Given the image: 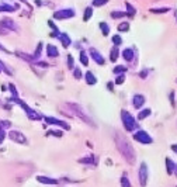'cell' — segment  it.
Instances as JSON below:
<instances>
[{
    "mask_svg": "<svg viewBox=\"0 0 177 187\" xmlns=\"http://www.w3.org/2000/svg\"><path fill=\"white\" fill-rule=\"evenodd\" d=\"M115 144H117V148L121 152V155L125 158V160H127L129 165H134L136 156H135V151H134V148H132V145L129 144L125 138L121 137V134L115 135Z\"/></svg>",
    "mask_w": 177,
    "mask_h": 187,
    "instance_id": "cell-1",
    "label": "cell"
},
{
    "mask_svg": "<svg viewBox=\"0 0 177 187\" xmlns=\"http://www.w3.org/2000/svg\"><path fill=\"white\" fill-rule=\"evenodd\" d=\"M121 120H122V124H124V127H125V130L127 131H134L135 128L138 127L135 118L129 114L128 111H125V110L121 111Z\"/></svg>",
    "mask_w": 177,
    "mask_h": 187,
    "instance_id": "cell-2",
    "label": "cell"
},
{
    "mask_svg": "<svg viewBox=\"0 0 177 187\" xmlns=\"http://www.w3.org/2000/svg\"><path fill=\"white\" fill-rule=\"evenodd\" d=\"M69 106H71V107L73 108V110H75V113H76V115H78V117L80 118V120H83V121L87 122V124H89V125H92V127H96V124L93 122V120H92V118H90V117H89L87 114H86V113H85V110H83V108L80 107L79 104H69Z\"/></svg>",
    "mask_w": 177,
    "mask_h": 187,
    "instance_id": "cell-3",
    "label": "cell"
},
{
    "mask_svg": "<svg viewBox=\"0 0 177 187\" xmlns=\"http://www.w3.org/2000/svg\"><path fill=\"white\" fill-rule=\"evenodd\" d=\"M134 139L135 141H138L139 144H152L153 142V139H152V137L149 135L146 131H136L135 132V135H134Z\"/></svg>",
    "mask_w": 177,
    "mask_h": 187,
    "instance_id": "cell-4",
    "label": "cell"
},
{
    "mask_svg": "<svg viewBox=\"0 0 177 187\" xmlns=\"http://www.w3.org/2000/svg\"><path fill=\"white\" fill-rule=\"evenodd\" d=\"M148 176H149V172H148L146 163H141L139 172H138V177H139V184H141L142 187L146 186V183H148Z\"/></svg>",
    "mask_w": 177,
    "mask_h": 187,
    "instance_id": "cell-5",
    "label": "cell"
},
{
    "mask_svg": "<svg viewBox=\"0 0 177 187\" xmlns=\"http://www.w3.org/2000/svg\"><path fill=\"white\" fill-rule=\"evenodd\" d=\"M16 101H17V103H18V104H20V106H21L24 110H25V113H27V115H28L30 120H41V115L38 114V113H35L32 108H30L28 106H27L25 103H23L20 99H16Z\"/></svg>",
    "mask_w": 177,
    "mask_h": 187,
    "instance_id": "cell-6",
    "label": "cell"
},
{
    "mask_svg": "<svg viewBox=\"0 0 177 187\" xmlns=\"http://www.w3.org/2000/svg\"><path fill=\"white\" fill-rule=\"evenodd\" d=\"M75 16V10L72 8H65V10H59V11H55L54 17L58 18V20H63V18H71Z\"/></svg>",
    "mask_w": 177,
    "mask_h": 187,
    "instance_id": "cell-7",
    "label": "cell"
},
{
    "mask_svg": "<svg viewBox=\"0 0 177 187\" xmlns=\"http://www.w3.org/2000/svg\"><path fill=\"white\" fill-rule=\"evenodd\" d=\"M45 121L48 124H52V125H56V127H62L65 130H69L71 125L66 121H62V120H58V118H54V117H45Z\"/></svg>",
    "mask_w": 177,
    "mask_h": 187,
    "instance_id": "cell-8",
    "label": "cell"
},
{
    "mask_svg": "<svg viewBox=\"0 0 177 187\" xmlns=\"http://www.w3.org/2000/svg\"><path fill=\"white\" fill-rule=\"evenodd\" d=\"M10 138L17 142V144H27V138L23 135L21 132H18V131H11L10 132Z\"/></svg>",
    "mask_w": 177,
    "mask_h": 187,
    "instance_id": "cell-9",
    "label": "cell"
},
{
    "mask_svg": "<svg viewBox=\"0 0 177 187\" xmlns=\"http://www.w3.org/2000/svg\"><path fill=\"white\" fill-rule=\"evenodd\" d=\"M90 55H92V58L97 62V64H99V65H104V62H106V61H104V58L101 56V54H100L97 49L92 48V49H90Z\"/></svg>",
    "mask_w": 177,
    "mask_h": 187,
    "instance_id": "cell-10",
    "label": "cell"
},
{
    "mask_svg": "<svg viewBox=\"0 0 177 187\" xmlns=\"http://www.w3.org/2000/svg\"><path fill=\"white\" fill-rule=\"evenodd\" d=\"M1 25L3 27H6V28H10V30H13V31H16V30H18V27H17V24H16L11 18H3L1 20Z\"/></svg>",
    "mask_w": 177,
    "mask_h": 187,
    "instance_id": "cell-11",
    "label": "cell"
},
{
    "mask_svg": "<svg viewBox=\"0 0 177 187\" xmlns=\"http://www.w3.org/2000/svg\"><path fill=\"white\" fill-rule=\"evenodd\" d=\"M145 104V97L142 94H135L134 96V107L135 108H141Z\"/></svg>",
    "mask_w": 177,
    "mask_h": 187,
    "instance_id": "cell-12",
    "label": "cell"
},
{
    "mask_svg": "<svg viewBox=\"0 0 177 187\" xmlns=\"http://www.w3.org/2000/svg\"><path fill=\"white\" fill-rule=\"evenodd\" d=\"M47 54H48L49 58H58L59 51H58V48L55 45H48V47H47Z\"/></svg>",
    "mask_w": 177,
    "mask_h": 187,
    "instance_id": "cell-13",
    "label": "cell"
},
{
    "mask_svg": "<svg viewBox=\"0 0 177 187\" xmlns=\"http://www.w3.org/2000/svg\"><path fill=\"white\" fill-rule=\"evenodd\" d=\"M122 56H124L125 61L131 62V61L134 59V49H132V48H125L124 52H122Z\"/></svg>",
    "mask_w": 177,
    "mask_h": 187,
    "instance_id": "cell-14",
    "label": "cell"
},
{
    "mask_svg": "<svg viewBox=\"0 0 177 187\" xmlns=\"http://www.w3.org/2000/svg\"><path fill=\"white\" fill-rule=\"evenodd\" d=\"M59 40H61V42H62V45H63L65 48H68L69 45H71V38H69V35L68 34H65V32H61L59 34Z\"/></svg>",
    "mask_w": 177,
    "mask_h": 187,
    "instance_id": "cell-15",
    "label": "cell"
},
{
    "mask_svg": "<svg viewBox=\"0 0 177 187\" xmlns=\"http://www.w3.org/2000/svg\"><path fill=\"white\" fill-rule=\"evenodd\" d=\"M37 180H38L39 183H44V184H56L58 183V180L51 179V177H45V176H38Z\"/></svg>",
    "mask_w": 177,
    "mask_h": 187,
    "instance_id": "cell-16",
    "label": "cell"
},
{
    "mask_svg": "<svg viewBox=\"0 0 177 187\" xmlns=\"http://www.w3.org/2000/svg\"><path fill=\"white\" fill-rule=\"evenodd\" d=\"M166 166H167V173H169V174H173L176 165L171 162V159H170V158H166Z\"/></svg>",
    "mask_w": 177,
    "mask_h": 187,
    "instance_id": "cell-17",
    "label": "cell"
},
{
    "mask_svg": "<svg viewBox=\"0 0 177 187\" xmlns=\"http://www.w3.org/2000/svg\"><path fill=\"white\" fill-rule=\"evenodd\" d=\"M82 163H92V165H96L97 163V158L96 156H86V158L80 159Z\"/></svg>",
    "mask_w": 177,
    "mask_h": 187,
    "instance_id": "cell-18",
    "label": "cell"
},
{
    "mask_svg": "<svg viewBox=\"0 0 177 187\" xmlns=\"http://www.w3.org/2000/svg\"><path fill=\"white\" fill-rule=\"evenodd\" d=\"M150 113H152V111H150V108H145V110H142L141 113L138 114V120H139V121H141V120H145L146 117L150 115Z\"/></svg>",
    "mask_w": 177,
    "mask_h": 187,
    "instance_id": "cell-19",
    "label": "cell"
},
{
    "mask_svg": "<svg viewBox=\"0 0 177 187\" xmlns=\"http://www.w3.org/2000/svg\"><path fill=\"white\" fill-rule=\"evenodd\" d=\"M86 82H87L89 85H94V83L97 82V79H96V76H94L92 72H87L86 73Z\"/></svg>",
    "mask_w": 177,
    "mask_h": 187,
    "instance_id": "cell-20",
    "label": "cell"
},
{
    "mask_svg": "<svg viewBox=\"0 0 177 187\" xmlns=\"http://www.w3.org/2000/svg\"><path fill=\"white\" fill-rule=\"evenodd\" d=\"M118 55H120L118 47H114L113 49H111V54H110V59H111L113 62H115V61H117V58H118Z\"/></svg>",
    "mask_w": 177,
    "mask_h": 187,
    "instance_id": "cell-21",
    "label": "cell"
},
{
    "mask_svg": "<svg viewBox=\"0 0 177 187\" xmlns=\"http://www.w3.org/2000/svg\"><path fill=\"white\" fill-rule=\"evenodd\" d=\"M92 14H93V8L92 7H87L85 10V16H83V20L85 21H89V18L92 17Z\"/></svg>",
    "mask_w": 177,
    "mask_h": 187,
    "instance_id": "cell-22",
    "label": "cell"
},
{
    "mask_svg": "<svg viewBox=\"0 0 177 187\" xmlns=\"http://www.w3.org/2000/svg\"><path fill=\"white\" fill-rule=\"evenodd\" d=\"M80 62H82L85 66L89 65V59H87V55H86L85 51H82V52H80Z\"/></svg>",
    "mask_w": 177,
    "mask_h": 187,
    "instance_id": "cell-23",
    "label": "cell"
},
{
    "mask_svg": "<svg viewBox=\"0 0 177 187\" xmlns=\"http://www.w3.org/2000/svg\"><path fill=\"white\" fill-rule=\"evenodd\" d=\"M100 28H101V31H103V34H104V35H107V34L110 32V27L107 25L106 23H100Z\"/></svg>",
    "mask_w": 177,
    "mask_h": 187,
    "instance_id": "cell-24",
    "label": "cell"
},
{
    "mask_svg": "<svg viewBox=\"0 0 177 187\" xmlns=\"http://www.w3.org/2000/svg\"><path fill=\"white\" fill-rule=\"evenodd\" d=\"M121 186H122V187H132V186H131V181H129L125 176H122V177H121Z\"/></svg>",
    "mask_w": 177,
    "mask_h": 187,
    "instance_id": "cell-25",
    "label": "cell"
},
{
    "mask_svg": "<svg viewBox=\"0 0 177 187\" xmlns=\"http://www.w3.org/2000/svg\"><path fill=\"white\" fill-rule=\"evenodd\" d=\"M129 30V24L128 23H122L118 25V31H128Z\"/></svg>",
    "mask_w": 177,
    "mask_h": 187,
    "instance_id": "cell-26",
    "label": "cell"
},
{
    "mask_svg": "<svg viewBox=\"0 0 177 187\" xmlns=\"http://www.w3.org/2000/svg\"><path fill=\"white\" fill-rule=\"evenodd\" d=\"M170 8L169 7H163V8H152L150 11L152 13H166V11H169Z\"/></svg>",
    "mask_w": 177,
    "mask_h": 187,
    "instance_id": "cell-27",
    "label": "cell"
},
{
    "mask_svg": "<svg viewBox=\"0 0 177 187\" xmlns=\"http://www.w3.org/2000/svg\"><path fill=\"white\" fill-rule=\"evenodd\" d=\"M108 0H93V6H97V7H100V6H103V4H106Z\"/></svg>",
    "mask_w": 177,
    "mask_h": 187,
    "instance_id": "cell-28",
    "label": "cell"
},
{
    "mask_svg": "<svg viewBox=\"0 0 177 187\" xmlns=\"http://www.w3.org/2000/svg\"><path fill=\"white\" fill-rule=\"evenodd\" d=\"M0 11H14V7L4 4V6H0Z\"/></svg>",
    "mask_w": 177,
    "mask_h": 187,
    "instance_id": "cell-29",
    "label": "cell"
},
{
    "mask_svg": "<svg viewBox=\"0 0 177 187\" xmlns=\"http://www.w3.org/2000/svg\"><path fill=\"white\" fill-rule=\"evenodd\" d=\"M113 42L115 44V47H118V45L122 42V40H121L120 35H114V37H113Z\"/></svg>",
    "mask_w": 177,
    "mask_h": 187,
    "instance_id": "cell-30",
    "label": "cell"
},
{
    "mask_svg": "<svg viewBox=\"0 0 177 187\" xmlns=\"http://www.w3.org/2000/svg\"><path fill=\"white\" fill-rule=\"evenodd\" d=\"M125 71H127L125 66H117V68L114 69V73H122V72H125Z\"/></svg>",
    "mask_w": 177,
    "mask_h": 187,
    "instance_id": "cell-31",
    "label": "cell"
},
{
    "mask_svg": "<svg viewBox=\"0 0 177 187\" xmlns=\"http://www.w3.org/2000/svg\"><path fill=\"white\" fill-rule=\"evenodd\" d=\"M124 80H125V76H124V75H120V76L115 79V83H117V85H122Z\"/></svg>",
    "mask_w": 177,
    "mask_h": 187,
    "instance_id": "cell-32",
    "label": "cell"
},
{
    "mask_svg": "<svg viewBox=\"0 0 177 187\" xmlns=\"http://www.w3.org/2000/svg\"><path fill=\"white\" fill-rule=\"evenodd\" d=\"M122 16H124V13H120V11H113V13H111V17H113V18H120Z\"/></svg>",
    "mask_w": 177,
    "mask_h": 187,
    "instance_id": "cell-33",
    "label": "cell"
},
{
    "mask_svg": "<svg viewBox=\"0 0 177 187\" xmlns=\"http://www.w3.org/2000/svg\"><path fill=\"white\" fill-rule=\"evenodd\" d=\"M127 8H128V13H129L131 16H134V14H135V8L132 7V6H131L129 3H127Z\"/></svg>",
    "mask_w": 177,
    "mask_h": 187,
    "instance_id": "cell-34",
    "label": "cell"
},
{
    "mask_svg": "<svg viewBox=\"0 0 177 187\" xmlns=\"http://www.w3.org/2000/svg\"><path fill=\"white\" fill-rule=\"evenodd\" d=\"M55 135V137H62V135H63V134H62V132H59V131H49V132H48V135Z\"/></svg>",
    "mask_w": 177,
    "mask_h": 187,
    "instance_id": "cell-35",
    "label": "cell"
},
{
    "mask_svg": "<svg viewBox=\"0 0 177 187\" xmlns=\"http://www.w3.org/2000/svg\"><path fill=\"white\" fill-rule=\"evenodd\" d=\"M4 138H6V132H4L3 128H0V144L4 141Z\"/></svg>",
    "mask_w": 177,
    "mask_h": 187,
    "instance_id": "cell-36",
    "label": "cell"
},
{
    "mask_svg": "<svg viewBox=\"0 0 177 187\" xmlns=\"http://www.w3.org/2000/svg\"><path fill=\"white\" fill-rule=\"evenodd\" d=\"M75 78H76V79H80V78H82V72H80V69H75Z\"/></svg>",
    "mask_w": 177,
    "mask_h": 187,
    "instance_id": "cell-37",
    "label": "cell"
},
{
    "mask_svg": "<svg viewBox=\"0 0 177 187\" xmlns=\"http://www.w3.org/2000/svg\"><path fill=\"white\" fill-rule=\"evenodd\" d=\"M68 65H69V68H73V58H72V55H69L68 56Z\"/></svg>",
    "mask_w": 177,
    "mask_h": 187,
    "instance_id": "cell-38",
    "label": "cell"
},
{
    "mask_svg": "<svg viewBox=\"0 0 177 187\" xmlns=\"http://www.w3.org/2000/svg\"><path fill=\"white\" fill-rule=\"evenodd\" d=\"M8 87H10V89H11V93L14 94V96H17V90H16L14 85H8Z\"/></svg>",
    "mask_w": 177,
    "mask_h": 187,
    "instance_id": "cell-39",
    "label": "cell"
},
{
    "mask_svg": "<svg viewBox=\"0 0 177 187\" xmlns=\"http://www.w3.org/2000/svg\"><path fill=\"white\" fill-rule=\"evenodd\" d=\"M1 71H6L7 73H11L10 71H8V69H6V66H4L3 64H1V62H0V72H1Z\"/></svg>",
    "mask_w": 177,
    "mask_h": 187,
    "instance_id": "cell-40",
    "label": "cell"
},
{
    "mask_svg": "<svg viewBox=\"0 0 177 187\" xmlns=\"http://www.w3.org/2000/svg\"><path fill=\"white\" fill-rule=\"evenodd\" d=\"M1 127H3V130H4V128H7V127H10V122H8V121H3V122H1Z\"/></svg>",
    "mask_w": 177,
    "mask_h": 187,
    "instance_id": "cell-41",
    "label": "cell"
},
{
    "mask_svg": "<svg viewBox=\"0 0 177 187\" xmlns=\"http://www.w3.org/2000/svg\"><path fill=\"white\" fill-rule=\"evenodd\" d=\"M171 151H174L177 153V144H174V145H171Z\"/></svg>",
    "mask_w": 177,
    "mask_h": 187,
    "instance_id": "cell-42",
    "label": "cell"
},
{
    "mask_svg": "<svg viewBox=\"0 0 177 187\" xmlns=\"http://www.w3.org/2000/svg\"><path fill=\"white\" fill-rule=\"evenodd\" d=\"M0 51H4V52H7V49H6V48L1 45V44H0Z\"/></svg>",
    "mask_w": 177,
    "mask_h": 187,
    "instance_id": "cell-43",
    "label": "cell"
},
{
    "mask_svg": "<svg viewBox=\"0 0 177 187\" xmlns=\"http://www.w3.org/2000/svg\"><path fill=\"white\" fill-rule=\"evenodd\" d=\"M174 173H176V174H177V166H176V167H174Z\"/></svg>",
    "mask_w": 177,
    "mask_h": 187,
    "instance_id": "cell-44",
    "label": "cell"
}]
</instances>
